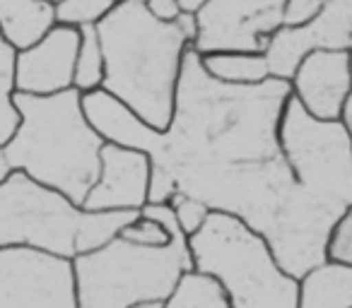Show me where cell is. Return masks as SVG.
<instances>
[{
    "label": "cell",
    "instance_id": "1",
    "mask_svg": "<svg viewBox=\"0 0 352 308\" xmlns=\"http://www.w3.org/2000/svg\"><path fill=\"white\" fill-rule=\"evenodd\" d=\"M289 97V82L278 78L254 87L215 82L188 46L171 123L150 162L179 193L244 222L280 270L299 279L326 260L328 231L340 215L309 198L285 159L280 118Z\"/></svg>",
    "mask_w": 352,
    "mask_h": 308
},
{
    "label": "cell",
    "instance_id": "2",
    "mask_svg": "<svg viewBox=\"0 0 352 308\" xmlns=\"http://www.w3.org/2000/svg\"><path fill=\"white\" fill-rule=\"evenodd\" d=\"M94 27L104 54L102 89L126 104L152 130L164 132L191 41L176 22L155 20L135 0H123Z\"/></svg>",
    "mask_w": 352,
    "mask_h": 308
},
{
    "label": "cell",
    "instance_id": "3",
    "mask_svg": "<svg viewBox=\"0 0 352 308\" xmlns=\"http://www.w3.org/2000/svg\"><path fill=\"white\" fill-rule=\"evenodd\" d=\"M12 104L20 113V128L6 145L12 169L82 205L97 181L104 142L85 121L80 94H12Z\"/></svg>",
    "mask_w": 352,
    "mask_h": 308
},
{
    "label": "cell",
    "instance_id": "4",
    "mask_svg": "<svg viewBox=\"0 0 352 308\" xmlns=\"http://www.w3.org/2000/svg\"><path fill=\"white\" fill-rule=\"evenodd\" d=\"M142 217L171 234L164 248H145L113 236L102 248L73 258L78 308H135L164 303L184 272L193 270L188 236L169 205H145Z\"/></svg>",
    "mask_w": 352,
    "mask_h": 308
},
{
    "label": "cell",
    "instance_id": "5",
    "mask_svg": "<svg viewBox=\"0 0 352 308\" xmlns=\"http://www.w3.org/2000/svg\"><path fill=\"white\" fill-rule=\"evenodd\" d=\"M140 212H85L15 171L0 183V248H34L73 260L118 236Z\"/></svg>",
    "mask_w": 352,
    "mask_h": 308
},
{
    "label": "cell",
    "instance_id": "6",
    "mask_svg": "<svg viewBox=\"0 0 352 308\" xmlns=\"http://www.w3.org/2000/svg\"><path fill=\"white\" fill-rule=\"evenodd\" d=\"M188 248L193 270L222 284L230 308H297L299 279L283 272L268 244L236 217L210 212Z\"/></svg>",
    "mask_w": 352,
    "mask_h": 308
},
{
    "label": "cell",
    "instance_id": "7",
    "mask_svg": "<svg viewBox=\"0 0 352 308\" xmlns=\"http://www.w3.org/2000/svg\"><path fill=\"white\" fill-rule=\"evenodd\" d=\"M280 147L309 198L336 215L352 207V142L342 121H318L289 97L280 118Z\"/></svg>",
    "mask_w": 352,
    "mask_h": 308
},
{
    "label": "cell",
    "instance_id": "8",
    "mask_svg": "<svg viewBox=\"0 0 352 308\" xmlns=\"http://www.w3.org/2000/svg\"><path fill=\"white\" fill-rule=\"evenodd\" d=\"M287 0H206L196 10L198 34L191 49L208 54H265L283 27Z\"/></svg>",
    "mask_w": 352,
    "mask_h": 308
},
{
    "label": "cell",
    "instance_id": "9",
    "mask_svg": "<svg viewBox=\"0 0 352 308\" xmlns=\"http://www.w3.org/2000/svg\"><path fill=\"white\" fill-rule=\"evenodd\" d=\"M0 308H78L73 260L0 248Z\"/></svg>",
    "mask_w": 352,
    "mask_h": 308
},
{
    "label": "cell",
    "instance_id": "10",
    "mask_svg": "<svg viewBox=\"0 0 352 308\" xmlns=\"http://www.w3.org/2000/svg\"><path fill=\"white\" fill-rule=\"evenodd\" d=\"M316 49H352V0H323V10L304 27H280L265 49L270 78L287 80L307 54Z\"/></svg>",
    "mask_w": 352,
    "mask_h": 308
},
{
    "label": "cell",
    "instance_id": "11",
    "mask_svg": "<svg viewBox=\"0 0 352 308\" xmlns=\"http://www.w3.org/2000/svg\"><path fill=\"white\" fill-rule=\"evenodd\" d=\"M80 29L56 25L39 44L15 54V94L51 97L73 89V68Z\"/></svg>",
    "mask_w": 352,
    "mask_h": 308
},
{
    "label": "cell",
    "instance_id": "12",
    "mask_svg": "<svg viewBox=\"0 0 352 308\" xmlns=\"http://www.w3.org/2000/svg\"><path fill=\"white\" fill-rule=\"evenodd\" d=\"M292 97L318 121H340L352 94L350 54L316 49L307 54L289 78Z\"/></svg>",
    "mask_w": 352,
    "mask_h": 308
},
{
    "label": "cell",
    "instance_id": "13",
    "mask_svg": "<svg viewBox=\"0 0 352 308\" xmlns=\"http://www.w3.org/2000/svg\"><path fill=\"white\" fill-rule=\"evenodd\" d=\"M150 157L135 150L104 145L99 174L82 200L85 212H140L147 205Z\"/></svg>",
    "mask_w": 352,
    "mask_h": 308
},
{
    "label": "cell",
    "instance_id": "14",
    "mask_svg": "<svg viewBox=\"0 0 352 308\" xmlns=\"http://www.w3.org/2000/svg\"><path fill=\"white\" fill-rule=\"evenodd\" d=\"M80 106H82V116L87 121V126L92 128L94 135L104 145L135 150L147 154V157L155 154L162 132L152 130L147 123H142L116 97H111L104 89H94V92L80 94Z\"/></svg>",
    "mask_w": 352,
    "mask_h": 308
},
{
    "label": "cell",
    "instance_id": "15",
    "mask_svg": "<svg viewBox=\"0 0 352 308\" xmlns=\"http://www.w3.org/2000/svg\"><path fill=\"white\" fill-rule=\"evenodd\" d=\"M56 25V5L49 0H0V36L15 54L39 44Z\"/></svg>",
    "mask_w": 352,
    "mask_h": 308
},
{
    "label": "cell",
    "instance_id": "16",
    "mask_svg": "<svg viewBox=\"0 0 352 308\" xmlns=\"http://www.w3.org/2000/svg\"><path fill=\"white\" fill-rule=\"evenodd\" d=\"M297 308H352V265L323 260L302 274Z\"/></svg>",
    "mask_w": 352,
    "mask_h": 308
},
{
    "label": "cell",
    "instance_id": "17",
    "mask_svg": "<svg viewBox=\"0 0 352 308\" xmlns=\"http://www.w3.org/2000/svg\"><path fill=\"white\" fill-rule=\"evenodd\" d=\"M201 65L220 84L254 87L270 80V68L263 54H208L201 56Z\"/></svg>",
    "mask_w": 352,
    "mask_h": 308
},
{
    "label": "cell",
    "instance_id": "18",
    "mask_svg": "<svg viewBox=\"0 0 352 308\" xmlns=\"http://www.w3.org/2000/svg\"><path fill=\"white\" fill-rule=\"evenodd\" d=\"M160 308H230V298L215 277L191 270L182 274Z\"/></svg>",
    "mask_w": 352,
    "mask_h": 308
},
{
    "label": "cell",
    "instance_id": "19",
    "mask_svg": "<svg viewBox=\"0 0 352 308\" xmlns=\"http://www.w3.org/2000/svg\"><path fill=\"white\" fill-rule=\"evenodd\" d=\"M80 29L78 56L73 68V89L78 94H87L102 89L104 82V54L99 44V34L94 25H82Z\"/></svg>",
    "mask_w": 352,
    "mask_h": 308
},
{
    "label": "cell",
    "instance_id": "20",
    "mask_svg": "<svg viewBox=\"0 0 352 308\" xmlns=\"http://www.w3.org/2000/svg\"><path fill=\"white\" fill-rule=\"evenodd\" d=\"M15 51L0 36V147H6L20 128V113L12 104L15 94Z\"/></svg>",
    "mask_w": 352,
    "mask_h": 308
},
{
    "label": "cell",
    "instance_id": "21",
    "mask_svg": "<svg viewBox=\"0 0 352 308\" xmlns=\"http://www.w3.org/2000/svg\"><path fill=\"white\" fill-rule=\"evenodd\" d=\"M123 0H60L56 3V20L58 25L82 27L97 25L104 15L121 5Z\"/></svg>",
    "mask_w": 352,
    "mask_h": 308
},
{
    "label": "cell",
    "instance_id": "22",
    "mask_svg": "<svg viewBox=\"0 0 352 308\" xmlns=\"http://www.w3.org/2000/svg\"><path fill=\"white\" fill-rule=\"evenodd\" d=\"M123 241L128 244H135V246H145V248H164L169 246L171 234L160 224V222L150 220V217H142L138 215L131 224H126L121 231H118Z\"/></svg>",
    "mask_w": 352,
    "mask_h": 308
},
{
    "label": "cell",
    "instance_id": "23",
    "mask_svg": "<svg viewBox=\"0 0 352 308\" xmlns=\"http://www.w3.org/2000/svg\"><path fill=\"white\" fill-rule=\"evenodd\" d=\"M326 260L338 265H352V207H347L328 231Z\"/></svg>",
    "mask_w": 352,
    "mask_h": 308
},
{
    "label": "cell",
    "instance_id": "24",
    "mask_svg": "<svg viewBox=\"0 0 352 308\" xmlns=\"http://www.w3.org/2000/svg\"><path fill=\"white\" fill-rule=\"evenodd\" d=\"M169 207L174 210L176 224L186 236H193L196 231H201V226L206 224V220L210 217V210L208 205H203L196 198H188L184 193H176L169 200Z\"/></svg>",
    "mask_w": 352,
    "mask_h": 308
},
{
    "label": "cell",
    "instance_id": "25",
    "mask_svg": "<svg viewBox=\"0 0 352 308\" xmlns=\"http://www.w3.org/2000/svg\"><path fill=\"white\" fill-rule=\"evenodd\" d=\"M176 193H179V188H176L174 178H171L162 167L152 164L150 183H147V205H169V200L176 196Z\"/></svg>",
    "mask_w": 352,
    "mask_h": 308
},
{
    "label": "cell",
    "instance_id": "26",
    "mask_svg": "<svg viewBox=\"0 0 352 308\" xmlns=\"http://www.w3.org/2000/svg\"><path fill=\"white\" fill-rule=\"evenodd\" d=\"M323 10V0H287L283 27H304Z\"/></svg>",
    "mask_w": 352,
    "mask_h": 308
},
{
    "label": "cell",
    "instance_id": "27",
    "mask_svg": "<svg viewBox=\"0 0 352 308\" xmlns=\"http://www.w3.org/2000/svg\"><path fill=\"white\" fill-rule=\"evenodd\" d=\"M142 5H145V10L160 22H174L176 17L184 12L182 5H179V0H145Z\"/></svg>",
    "mask_w": 352,
    "mask_h": 308
},
{
    "label": "cell",
    "instance_id": "28",
    "mask_svg": "<svg viewBox=\"0 0 352 308\" xmlns=\"http://www.w3.org/2000/svg\"><path fill=\"white\" fill-rule=\"evenodd\" d=\"M176 27L184 32V36H186L188 41H191V46H193V41H196V34H198V27H196V12H182V15L176 17Z\"/></svg>",
    "mask_w": 352,
    "mask_h": 308
},
{
    "label": "cell",
    "instance_id": "29",
    "mask_svg": "<svg viewBox=\"0 0 352 308\" xmlns=\"http://www.w3.org/2000/svg\"><path fill=\"white\" fill-rule=\"evenodd\" d=\"M15 174V169H12V164H10V159H8V154H6V147H0V183H6L8 178Z\"/></svg>",
    "mask_w": 352,
    "mask_h": 308
},
{
    "label": "cell",
    "instance_id": "30",
    "mask_svg": "<svg viewBox=\"0 0 352 308\" xmlns=\"http://www.w3.org/2000/svg\"><path fill=\"white\" fill-rule=\"evenodd\" d=\"M340 121H342V126H345L347 135H350V142H352V94L347 97V104H345V108H342Z\"/></svg>",
    "mask_w": 352,
    "mask_h": 308
},
{
    "label": "cell",
    "instance_id": "31",
    "mask_svg": "<svg viewBox=\"0 0 352 308\" xmlns=\"http://www.w3.org/2000/svg\"><path fill=\"white\" fill-rule=\"evenodd\" d=\"M203 3H206V0H179V5H182L184 12H196Z\"/></svg>",
    "mask_w": 352,
    "mask_h": 308
},
{
    "label": "cell",
    "instance_id": "32",
    "mask_svg": "<svg viewBox=\"0 0 352 308\" xmlns=\"http://www.w3.org/2000/svg\"><path fill=\"white\" fill-rule=\"evenodd\" d=\"M162 303H147V306H135V308H160Z\"/></svg>",
    "mask_w": 352,
    "mask_h": 308
},
{
    "label": "cell",
    "instance_id": "33",
    "mask_svg": "<svg viewBox=\"0 0 352 308\" xmlns=\"http://www.w3.org/2000/svg\"><path fill=\"white\" fill-rule=\"evenodd\" d=\"M347 54H350V73H352V49L347 51Z\"/></svg>",
    "mask_w": 352,
    "mask_h": 308
},
{
    "label": "cell",
    "instance_id": "34",
    "mask_svg": "<svg viewBox=\"0 0 352 308\" xmlns=\"http://www.w3.org/2000/svg\"><path fill=\"white\" fill-rule=\"evenodd\" d=\"M49 3H54V5H56V3H60V0H49Z\"/></svg>",
    "mask_w": 352,
    "mask_h": 308
},
{
    "label": "cell",
    "instance_id": "35",
    "mask_svg": "<svg viewBox=\"0 0 352 308\" xmlns=\"http://www.w3.org/2000/svg\"><path fill=\"white\" fill-rule=\"evenodd\" d=\"M135 3H145V0H135Z\"/></svg>",
    "mask_w": 352,
    "mask_h": 308
}]
</instances>
